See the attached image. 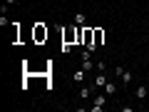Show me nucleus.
Returning a JSON list of instances; mask_svg holds the SVG:
<instances>
[{
	"instance_id": "obj_8",
	"label": "nucleus",
	"mask_w": 149,
	"mask_h": 112,
	"mask_svg": "<svg viewBox=\"0 0 149 112\" xmlns=\"http://www.w3.org/2000/svg\"><path fill=\"white\" fill-rule=\"evenodd\" d=\"M42 37H47V30H45L42 25H37L35 27V40H42Z\"/></svg>"
},
{
	"instance_id": "obj_4",
	"label": "nucleus",
	"mask_w": 149,
	"mask_h": 112,
	"mask_svg": "<svg viewBox=\"0 0 149 112\" xmlns=\"http://www.w3.org/2000/svg\"><path fill=\"white\" fill-rule=\"evenodd\" d=\"M119 80H122V82H124V85H129V82H132V80H134V72H132V70H124V72H122V75H119Z\"/></svg>"
},
{
	"instance_id": "obj_12",
	"label": "nucleus",
	"mask_w": 149,
	"mask_h": 112,
	"mask_svg": "<svg viewBox=\"0 0 149 112\" xmlns=\"http://www.w3.org/2000/svg\"><path fill=\"white\" fill-rule=\"evenodd\" d=\"M74 22L82 25V22H85V13H74Z\"/></svg>"
},
{
	"instance_id": "obj_5",
	"label": "nucleus",
	"mask_w": 149,
	"mask_h": 112,
	"mask_svg": "<svg viewBox=\"0 0 149 112\" xmlns=\"http://www.w3.org/2000/svg\"><path fill=\"white\" fill-rule=\"evenodd\" d=\"M104 85H107L104 72H97V75H95V87H104Z\"/></svg>"
},
{
	"instance_id": "obj_15",
	"label": "nucleus",
	"mask_w": 149,
	"mask_h": 112,
	"mask_svg": "<svg viewBox=\"0 0 149 112\" xmlns=\"http://www.w3.org/2000/svg\"><path fill=\"white\" fill-rule=\"evenodd\" d=\"M147 85H149V82H147Z\"/></svg>"
},
{
	"instance_id": "obj_10",
	"label": "nucleus",
	"mask_w": 149,
	"mask_h": 112,
	"mask_svg": "<svg viewBox=\"0 0 149 112\" xmlns=\"http://www.w3.org/2000/svg\"><path fill=\"white\" fill-rule=\"evenodd\" d=\"M85 75H87V70H77V72H74V82H82Z\"/></svg>"
},
{
	"instance_id": "obj_1",
	"label": "nucleus",
	"mask_w": 149,
	"mask_h": 112,
	"mask_svg": "<svg viewBox=\"0 0 149 112\" xmlns=\"http://www.w3.org/2000/svg\"><path fill=\"white\" fill-rule=\"evenodd\" d=\"M82 45H85L87 50H92V52H95V30H92V27H85V30H82Z\"/></svg>"
},
{
	"instance_id": "obj_3",
	"label": "nucleus",
	"mask_w": 149,
	"mask_h": 112,
	"mask_svg": "<svg viewBox=\"0 0 149 112\" xmlns=\"http://www.w3.org/2000/svg\"><path fill=\"white\" fill-rule=\"evenodd\" d=\"M134 95H137V100H144V97L149 95V85H139L137 90H134Z\"/></svg>"
},
{
	"instance_id": "obj_6",
	"label": "nucleus",
	"mask_w": 149,
	"mask_h": 112,
	"mask_svg": "<svg viewBox=\"0 0 149 112\" xmlns=\"http://www.w3.org/2000/svg\"><path fill=\"white\" fill-rule=\"evenodd\" d=\"M102 90H104V95H109V97H114V95H117V85H112V82H107V85L102 87Z\"/></svg>"
},
{
	"instance_id": "obj_9",
	"label": "nucleus",
	"mask_w": 149,
	"mask_h": 112,
	"mask_svg": "<svg viewBox=\"0 0 149 112\" xmlns=\"http://www.w3.org/2000/svg\"><path fill=\"white\" fill-rule=\"evenodd\" d=\"M80 97H82V100H90V97H92V87H82V90H80Z\"/></svg>"
},
{
	"instance_id": "obj_14",
	"label": "nucleus",
	"mask_w": 149,
	"mask_h": 112,
	"mask_svg": "<svg viewBox=\"0 0 149 112\" xmlns=\"http://www.w3.org/2000/svg\"><path fill=\"white\" fill-rule=\"evenodd\" d=\"M13 3H17V0H5V5H13Z\"/></svg>"
},
{
	"instance_id": "obj_2",
	"label": "nucleus",
	"mask_w": 149,
	"mask_h": 112,
	"mask_svg": "<svg viewBox=\"0 0 149 112\" xmlns=\"http://www.w3.org/2000/svg\"><path fill=\"white\" fill-rule=\"evenodd\" d=\"M104 105H107V102H104V95H97L95 100H92V107H90V110H92V112H102V110H104Z\"/></svg>"
},
{
	"instance_id": "obj_7",
	"label": "nucleus",
	"mask_w": 149,
	"mask_h": 112,
	"mask_svg": "<svg viewBox=\"0 0 149 112\" xmlns=\"http://www.w3.org/2000/svg\"><path fill=\"white\" fill-rule=\"evenodd\" d=\"M102 40H104V30H100V27H97V30H95V48H100Z\"/></svg>"
},
{
	"instance_id": "obj_13",
	"label": "nucleus",
	"mask_w": 149,
	"mask_h": 112,
	"mask_svg": "<svg viewBox=\"0 0 149 112\" xmlns=\"http://www.w3.org/2000/svg\"><path fill=\"white\" fill-rule=\"evenodd\" d=\"M60 50H62V52H70V50H72V45H70V43H62V45H60Z\"/></svg>"
},
{
	"instance_id": "obj_11",
	"label": "nucleus",
	"mask_w": 149,
	"mask_h": 112,
	"mask_svg": "<svg viewBox=\"0 0 149 112\" xmlns=\"http://www.w3.org/2000/svg\"><path fill=\"white\" fill-rule=\"evenodd\" d=\"M95 70H97V72H104V70H107L104 60H100V62H95Z\"/></svg>"
}]
</instances>
